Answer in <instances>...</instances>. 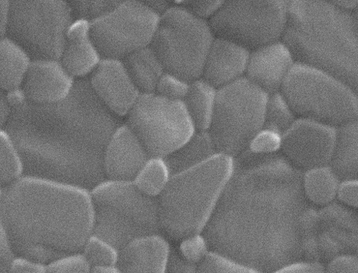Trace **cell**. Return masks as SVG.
<instances>
[{"label": "cell", "instance_id": "4", "mask_svg": "<svg viewBox=\"0 0 358 273\" xmlns=\"http://www.w3.org/2000/svg\"><path fill=\"white\" fill-rule=\"evenodd\" d=\"M234 159L217 154L188 170L175 174L159 198L162 233L179 241L203 230L233 169Z\"/></svg>", "mask_w": 358, "mask_h": 273}, {"label": "cell", "instance_id": "12", "mask_svg": "<svg viewBox=\"0 0 358 273\" xmlns=\"http://www.w3.org/2000/svg\"><path fill=\"white\" fill-rule=\"evenodd\" d=\"M159 19L143 1L127 0L91 23V34L103 59L123 60L151 45Z\"/></svg>", "mask_w": 358, "mask_h": 273}, {"label": "cell", "instance_id": "19", "mask_svg": "<svg viewBox=\"0 0 358 273\" xmlns=\"http://www.w3.org/2000/svg\"><path fill=\"white\" fill-rule=\"evenodd\" d=\"M250 52L233 42L215 38L206 56L201 78L217 89L245 76Z\"/></svg>", "mask_w": 358, "mask_h": 273}, {"label": "cell", "instance_id": "21", "mask_svg": "<svg viewBox=\"0 0 358 273\" xmlns=\"http://www.w3.org/2000/svg\"><path fill=\"white\" fill-rule=\"evenodd\" d=\"M102 59L92 36L91 23L75 20L69 30L59 61L76 79L91 75Z\"/></svg>", "mask_w": 358, "mask_h": 273}, {"label": "cell", "instance_id": "26", "mask_svg": "<svg viewBox=\"0 0 358 273\" xmlns=\"http://www.w3.org/2000/svg\"><path fill=\"white\" fill-rule=\"evenodd\" d=\"M217 89L203 78L190 82L184 100L196 131L210 129L216 105Z\"/></svg>", "mask_w": 358, "mask_h": 273}, {"label": "cell", "instance_id": "17", "mask_svg": "<svg viewBox=\"0 0 358 273\" xmlns=\"http://www.w3.org/2000/svg\"><path fill=\"white\" fill-rule=\"evenodd\" d=\"M148 151L131 128L125 124L110 136L103 154L106 178L133 181L149 158Z\"/></svg>", "mask_w": 358, "mask_h": 273}, {"label": "cell", "instance_id": "40", "mask_svg": "<svg viewBox=\"0 0 358 273\" xmlns=\"http://www.w3.org/2000/svg\"><path fill=\"white\" fill-rule=\"evenodd\" d=\"M357 180L342 181L338 190L336 200L348 207L357 209Z\"/></svg>", "mask_w": 358, "mask_h": 273}, {"label": "cell", "instance_id": "13", "mask_svg": "<svg viewBox=\"0 0 358 273\" xmlns=\"http://www.w3.org/2000/svg\"><path fill=\"white\" fill-rule=\"evenodd\" d=\"M356 210L336 200L318 209L306 260L318 261L325 265L341 256H357Z\"/></svg>", "mask_w": 358, "mask_h": 273}, {"label": "cell", "instance_id": "8", "mask_svg": "<svg viewBox=\"0 0 358 273\" xmlns=\"http://www.w3.org/2000/svg\"><path fill=\"white\" fill-rule=\"evenodd\" d=\"M74 21L65 0H12L7 37L35 60H59Z\"/></svg>", "mask_w": 358, "mask_h": 273}, {"label": "cell", "instance_id": "28", "mask_svg": "<svg viewBox=\"0 0 358 273\" xmlns=\"http://www.w3.org/2000/svg\"><path fill=\"white\" fill-rule=\"evenodd\" d=\"M172 176L166 158L150 157L140 169L133 183L144 195L159 199L168 187Z\"/></svg>", "mask_w": 358, "mask_h": 273}, {"label": "cell", "instance_id": "10", "mask_svg": "<svg viewBox=\"0 0 358 273\" xmlns=\"http://www.w3.org/2000/svg\"><path fill=\"white\" fill-rule=\"evenodd\" d=\"M288 4L289 0H229L208 22L215 38L233 42L251 52L282 40Z\"/></svg>", "mask_w": 358, "mask_h": 273}, {"label": "cell", "instance_id": "38", "mask_svg": "<svg viewBox=\"0 0 358 273\" xmlns=\"http://www.w3.org/2000/svg\"><path fill=\"white\" fill-rule=\"evenodd\" d=\"M224 1L213 0V1H181L175 2L181 6L194 16L208 22L212 19L222 6Z\"/></svg>", "mask_w": 358, "mask_h": 273}, {"label": "cell", "instance_id": "46", "mask_svg": "<svg viewBox=\"0 0 358 273\" xmlns=\"http://www.w3.org/2000/svg\"><path fill=\"white\" fill-rule=\"evenodd\" d=\"M10 112V108L8 105L6 96L0 90V129L4 128Z\"/></svg>", "mask_w": 358, "mask_h": 273}, {"label": "cell", "instance_id": "3", "mask_svg": "<svg viewBox=\"0 0 358 273\" xmlns=\"http://www.w3.org/2000/svg\"><path fill=\"white\" fill-rule=\"evenodd\" d=\"M282 41L295 63L330 74L357 93V10L345 11L325 0H289Z\"/></svg>", "mask_w": 358, "mask_h": 273}, {"label": "cell", "instance_id": "33", "mask_svg": "<svg viewBox=\"0 0 358 273\" xmlns=\"http://www.w3.org/2000/svg\"><path fill=\"white\" fill-rule=\"evenodd\" d=\"M176 248L188 262L199 265L211 253L210 245L203 233H194L182 238Z\"/></svg>", "mask_w": 358, "mask_h": 273}, {"label": "cell", "instance_id": "18", "mask_svg": "<svg viewBox=\"0 0 358 273\" xmlns=\"http://www.w3.org/2000/svg\"><path fill=\"white\" fill-rule=\"evenodd\" d=\"M294 64L292 52L280 40L250 52L245 77L270 96L280 92Z\"/></svg>", "mask_w": 358, "mask_h": 273}, {"label": "cell", "instance_id": "32", "mask_svg": "<svg viewBox=\"0 0 358 273\" xmlns=\"http://www.w3.org/2000/svg\"><path fill=\"white\" fill-rule=\"evenodd\" d=\"M122 1H69L75 20L92 23L104 17L122 3Z\"/></svg>", "mask_w": 358, "mask_h": 273}, {"label": "cell", "instance_id": "2", "mask_svg": "<svg viewBox=\"0 0 358 273\" xmlns=\"http://www.w3.org/2000/svg\"><path fill=\"white\" fill-rule=\"evenodd\" d=\"M5 222L15 257L46 265L81 252L94 233L92 192L24 176L3 191Z\"/></svg>", "mask_w": 358, "mask_h": 273}, {"label": "cell", "instance_id": "39", "mask_svg": "<svg viewBox=\"0 0 358 273\" xmlns=\"http://www.w3.org/2000/svg\"><path fill=\"white\" fill-rule=\"evenodd\" d=\"M3 191L0 189V263H10L15 258L8 234L3 209Z\"/></svg>", "mask_w": 358, "mask_h": 273}, {"label": "cell", "instance_id": "31", "mask_svg": "<svg viewBox=\"0 0 358 273\" xmlns=\"http://www.w3.org/2000/svg\"><path fill=\"white\" fill-rule=\"evenodd\" d=\"M119 251L106 239L92 233L85 242L81 253L92 267L117 266Z\"/></svg>", "mask_w": 358, "mask_h": 273}, {"label": "cell", "instance_id": "47", "mask_svg": "<svg viewBox=\"0 0 358 273\" xmlns=\"http://www.w3.org/2000/svg\"><path fill=\"white\" fill-rule=\"evenodd\" d=\"M143 3L160 17L173 6L166 1H143Z\"/></svg>", "mask_w": 358, "mask_h": 273}, {"label": "cell", "instance_id": "41", "mask_svg": "<svg viewBox=\"0 0 358 273\" xmlns=\"http://www.w3.org/2000/svg\"><path fill=\"white\" fill-rule=\"evenodd\" d=\"M325 273H358L357 256H343L325 265Z\"/></svg>", "mask_w": 358, "mask_h": 273}, {"label": "cell", "instance_id": "22", "mask_svg": "<svg viewBox=\"0 0 358 273\" xmlns=\"http://www.w3.org/2000/svg\"><path fill=\"white\" fill-rule=\"evenodd\" d=\"M357 119L337 128L329 166L342 181L357 180Z\"/></svg>", "mask_w": 358, "mask_h": 273}, {"label": "cell", "instance_id": "1", "mask_svg": "<svg viewBox=\"0 0 358 273\" xmlns=\"http://www.w3.org/2000/svg\"><path fill=\"white\" fill-rule=\"evenodd\" d=\"M303 173L280 154L246 150L233 169L203 234L211 252L259 273L305 260L317 217Z\"/></svg>", "mask_w": 358, "mask_h": 273}, {"label": "cell", "instance_id": "48", "mask_svg": "<svg viewBox=\"0 0 358 273\" xmlns=\"http://www.w3.org/2000/svg\"><path fill=\"white\" fill-rule=\"evenodd\" d=\"M334 6L341 10L352 12L357 10V0H348V1H331Z\"/></svg>", "mask_w": 358, "mask_h": 273}, {"label": "cell", "instance_id": "5", "mask_svg": "<svg viewBox=\"0 0 358 273\" xmlns=\"http://www.w3.org/2000/svg\"><path fill=\"white\" fill-rule=\"evenodd\" d=\"M91 192L93 233L119 251L137 238L162 233L158 199L142 193L133 181L106 179Z\"/></svg>", "mask_w": 358, "mask_h": 273}, {"label": "cell", "instance_id": "36", "mask_svg": "<svg viewBox=\"0 0 358 273\" xmlns=\"http://www.w3.org/2000/svg\"><path fill=\"white\" fill-rule=\"evenodd\" d=\"M92 268L81 252L57 258L45 265L46 273H89Z\"/></svg>", "mask_w": 358, "mask_h": 273}, {"label": "cell", "instance_id": "25", "mask_svg": "<svg viewBox=\"0 0 358 273\" xmlns=\"http://www.w3.org/2000/svg\"><path fill=\"white\" fill-rule=\"evenodd\" d=\"M208 131H196L182 146L166 158L172 175L195 168L217 155Z\"/></svg>", "mask_w": 358, "mask_h": 273}, {"label": "cell", "instance_id": "15", "mask_svg": "<svg viewBox=\"0 0 358 273\" xmlns=\"http://www.w3.org/2000/svg\"><path fill=\"white\" fill-rule=\"evenodd\" d=\"M76 79L59 60L32 61L22 90L27 101L38 105L62 102L71 94Z\"/></svg>", "mask_w": 358, "mask_h": 273}, {"label": "cell", "instance_id": "7", "mask_svg": "<svg viewBox=\"0 0 358 273\" xmlns=\"http://www.w3.org/2000/svg\"><path fill=\"white\" fill-rule=\"evenodd\" d=\"M268 95L245 77L217 89L208 132L217 153L233 159L248 149L262 130Z\"/></svg>", "mask_w": 358, "mask_h": 273}, {"label": "cell", "instance_id": "35", "mask_svg": "<svg viewBox=\"0 0 358 273\" xmlns=\"http://www.w3.org/2000/svg\"><path fill=\"white\" fill-rule=\"evenodd\" d=\"M190 82L168 72L161 77L155 94L168 100L184 101L189 89Z\"/></svg>", "mask_w": 358, "mask_h": 273}, {"label": "cell", "instance_id": "14", "mask_svg": "<svg viewBox=\"0 0 358 273\" xmlns=\"http://www.w3.org/2000/svg\"><path fill=\"white\" fill-rule=\"evenodd\" d=\"M337 128L298 117L283 135L280 154L303 173L329 165Z\"/></svg>", "mask_w": 358, "mask_h": 273}, {"label": "cell", "instance_id": "11", "mask_svg": "<svg viewBox=\"0 0 358 273\" xmlns=\"http://www.w3.org/2000/svg\"><path fill=\"white\" fill-rule=\"evenodd\" d=\"M127 116V124L151 157L166 158L196 132L183 101L156 94H141Z\"/></svg>", "mask_w": 358, "mask_h": 273}, {"label": "cell", "instance_id": "50", "mask_svg": "<svg viewBox=\"0 0 358 273\" xmlns=\"http://www.w3.org/2000/svg\"><path fill=\"white\" fill-rule=\"evenodd\" d=\"M10 263H0V273H7Z\"/></svg>", "mask_w": 358, "mask_h": 273}, {"label": "cell", "instance_id": "49", "mask_svg": "<svg viewBox=\"0 0 358 273\" xmlns=\"http://www.w3.org/2000/svg\"><path fill=\"white\" fill-rule=\"evenodd\" d=\"M89 273H122L117 266L92 267Z\"/></svg>", "mask_w": 358, "mask_h": 273}, {"label": "cell", "instance_id": "23", "mask_svg": "<svg viewBox=\"0 0 358 273\" xmlns=\"http://www.w3.org/2000/svg\"><path fill=\"white\" fill-rule=\"evenodd\" d=\"M122 62L141 94H155L165 70L151 46L134 52Z\"/></svg>", "mask_w": 358, "mask_h": 273}, {"label": "cell", "instance_id": "34", "mask_svg": "<svg viewBox=\"0 0 358 273\" xmlns=\"http://www.w3.org/2000/svg\"><path fill=\"white\" fill-rule=\"evenodd\" d=\"M196 273H259L247 266L211 252L197 265Z\"/></svg>", "mask_w": 358, "mask_h": 273}, {"label": "cell", "instance_id": "42", "mask_svg": "<svg viewBox=\"0 0 358 273\" xmlns=\"http://www.w3.org/2000/svg\"><path fill=\"white\" fill-rule=\"evenodd\" d=\"M196 270L197 265L186 260L172 247L164 273H196Z\"/></svg>", "mask_w": 358, "mask_h": 273}, {"label": "cell", "instance_id": "37", "mask_svg": "<svg viewBox=\"0 0 358 273\" xmlns=\"http://www.w3.org/2000/svg\"><path fill=\"white\" fill-rule=\"evenodd\" d=\"M282 136L275 131L263 127L251 142L248 150L260 155L280 153Z\"/></svg>", "mask_w": 358, "mask_h": 273}, {"label": "cell", "instance_id": "24", "mask_svg": "<svg viewBox=\"0 0 358 273\" xmlns=\"http://www.w3.org/2000/svg\"><path fill=\"white\" fill-rule=\"evenodd\" d=\"M32 60L8 37L0 40V90L7 94L22 88Z\"/></svg>", "mask_w": 358, "mask_h": 273}, {"label": "cell", "instance_id": "27", "mask_svg": "<svg viewBox=\"0 0 358 273\" xmlns=\"http://www.w3.org/2000/svg\"><path fill=\"white\" fill-rule=\"evenodd\" d=\"M341 180L329 166L317 168L303 175V189L307 200L324 207L336 200Z\"/></svg>", "mask_w": 358, "mask_h": 273}, {"label": "cell", "instance_id": "20", "mask_svg": "<svg viewBox=\"0 0 358 273\" xmlns=\"http://www.w3.org/2000/svg\"><path fill=\"white\" fill-rule=\"evenodd\" d=\"M172 246L163 233L137 238L119 251L122 273H164Z\"/></svg>", "mask_w": 358, "mask_h": 273}, {"label": "cell", "instance_id": "29", "mask_svg": "<svg viewBox=\"0 0 358 273\" xmlns=\"http://www.w3.org/2000/svg\"><path fill=\"white\" fill-rule=\"evenodd\" d=\"M24 176V165L13 139L0 129V189L5 191Z\"/></svg>", "mask_w": 358, "mask_h": 273}, {"label": "cell", "instance_id": "9", "mask_svg": "<svg viewBox=\"0 0 358 273\" xmlns=\"http://www.w3.org/2000/svg\"><path fill=\"white\" fill-rule=\"evenodd\" d=\"M215 38L208 22L176 4L160 17L150 46L165 72L191 82L201 78Z\"/></svg>", "mask_w": 358, "mask_h": 273}, {"label": "cell", "instance_id": "16", "mask_svg": "<svg viewBox=\"0 0 358 273\" xmlns=\"http://www.w3.org/2000/svg\"><path fill=\"white\" fill-rule=\"evenodd\" d=\"M91 84L101 101L119 116H127L141 95L122 60L102 59L91 74Z\"/></svg>", "mask_w": 358, "mask_h": 273}, {"label": "cell", "instance_id": "51", "mask_svg": "<svg viewBox=\"0 0 358 273\" xmlns=\"http://www.w3.org/2000/svg\"><path fill=\"white\" fill-rule=\"evenodd\" d=\"M325 273V272H324Z\"/></svg>", "mask_w": 358, "mask_h": 273}, {"label": "cell", "instance_id": "6", "mask_svg": "<svg viewBox=\"0 0 358 273\" xmlns=\"http://www.w3.org/2000/svg\"><path fill=\"white\" fill-rule=\"evenodd\" d=\"M297 117L336 128L357 119V93L337 78L295 63L280 90Z\"/></svg>", "mask_w": 358, "mask_h": 273}, {"label": "cell", "instance_id": "44", "mask_svg": "<svg viewBox=\"0 0 358 273\" xmlns=\"http://www.w3.org/2000/svg\"><path fill=\"white\" fill-rule=\"evenodd\" d=\"M7 273H46L45 265L35 260L15 257L8 265Z\"/></svg>", "mask_w": 358, "mask_h": 273}, {"label": "cell", "instance_id": "30", "mask_svg": "<svg viewBox=\"0 0 358 273\" xmlns=\"http://www.w3.org/2000/svg\"><path fill=\"white\" fill-rule=\"evenodd\" d=\"M297 118L280 92L268 96L263 127L275 131L283 135Z\"/></svg>", "mask_w": 358, "mask_h": 273}, {"label": "cell", "instance_id": "43", "mask_svg": "<svg viewBox=\"0 0 358 273\" xmlns=\"http://www.w3.org/2000/svg\"><path fill=\"white\" fill-rule=\"evenodd\" d=\"M325 265L318 261L299 260L289 263L273 273H324Z\"/></svg>", "mask_w": 358, "mask_h": 273}, {"label": "cell", "instance_id": "45", "mask_svg": "<svg viewBox=\"0 0 358 273\" xmlns=\"http://www.w3.org/2000/svg\"><path fill=\"white\" fill-rule=\"evenodd\" d=\"M10 1L0 0V40L7 37Z\"/></svg>", "mask_w": 358, "mask_h": 273}]
</instances>
